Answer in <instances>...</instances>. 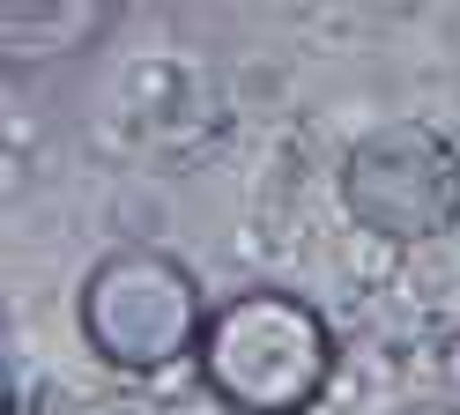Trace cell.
Wrapping results in <instances>:
<instances>
[{
  "mask_svg": "<svg viewBox=\"0 0 460 415\" xmlns=\"http://www.w3.org/2000/svg\"><path fill=\"white\" fill-rule=\"evenodd\" d=\"M193 364L200 385L238 415H305L334 378V334L305 296L245 289L223 312H208Z\"/></svg>",
  "mask_w": 460,
  "mask_h": 415,
  "instance_id": "cell-1",
  "label": "cell"
},
{
  "mask_svg": "<svg viewBox=\"0 0 460 415\" xmlns=\"http://www.w3.org/2000/svg\"><path fill=\"white\" fill-rule=\"evenodd\" d=\"M82 334L119 371H164L186 349H200L208 319H200V289L179 260L127 245V252H104L82 282Z\"/></svg>",
  "mask_w": 460,
  "mask_h": 415,
  "instance_id": "cell-2",
  "label": "cell"
},
{
  "mask_svg": "<svg viewBox=\"0 0 460 415\" xmlns=\"http://www.w3.org/2000/svg\"><path fill=\"white\" fill-rule=\"evenodd\" d=\"M341 200L371 237H394V245L446 237L460 223V148L416 119L371 127L341 156Z\"/></svg>",
  "mask_w": 460,
  "mask_h": 415,
  "instance_id": "cell-3",
  "label": "cell"
},
{
  "mask_svg": "<svg viewBox=\"0 0 460 415\" xmlns=\"http://www.w3.org/2000/svg\"><path fill=\"white\" fill-rule=\"evenodd\" d=\"M394 415H460V408H446V401H409V408H394Z\"/></svg>",
  "mask_w": 460,
  "mask_h": 415,
  "instance_id": "cell-4",
  "label": "cell"
}]
</instances>
